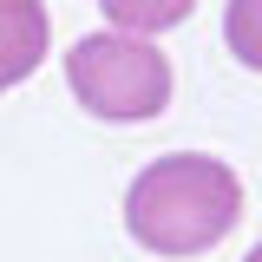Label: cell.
Listing matches in <instances>:
<instances>
[{"label": "cell", "instance_id": "obj_1", "mask_svg": "<svg viewBox=\"0 0 262 262\" xmlns=\"http://www.w3.org/2000/svg\"><path fill=\"white\" fill-rule=\"evenodd\" d=\"M243 216V177L223 158L170 151L151 158L125 190V229L151 256H203Z\"/></svg>", "mask_w": 262, "mask_h": 262}, {"label": "cell", "instance_id": "obj_2", "mask_svg": "<svg viewBox=\"0 0 262 262\" xmlns=\"http://www.w3.org/2000/svg\"><path fill=\"white\" fill-rule=\"evenodd\" d=\"M72 98L105 125H144L170 105V59L138 33H85L66 53Z\"/></svg>", "mask_w": 262, "mask_h": 262}, {"label": "cell", "instance_id": "obj_3", "mask_svg": "<svg viewBox=\"0 0 262 262\" xmlns=\"http://www.w3.org/2000/svg\"><path fill=\"white\" fill-rule=\"evenodd\" d=\"M53 46V20H46V0H0V92H13L20 79L39 72Z\"/></svg>", "mask_w": 262, "mask_h": 262}, {"label": "cell", "instance_id": "obj_4", "mask_svg": "<svg viewBox=\"0 0 262 262\" xmlns=\"http://www.w3.org/2000/svg\"><path fill=\"white\" fill-rule=\"evenodd\" d=\"M98 7H105V20L118 33H138V39L170 33V27H184L196 13V0H98Z\"/></svg>", "mask_w": 262, "mask_h": 262}, {"label": "cell", "instance_id": "obj_5", "mask_svg": "<svg viewBox=\"0 0 262 262\" xmlns=\"http://www.w3.org/2000/svg\"><path fill=\"white\" fill-rule=\"evenodd\" d=\"M223 39L249 72H262V0H229L223 7Z\"/></svg>", "mask_w": 262, "mask_h": 262}, {"label": "cell", "instance_id": "obj_6", "mask_svg": "<svg viewBox=\"0 0 262 262\" xmlns=\"http://www.w3.org/2000/svg\"><path fill=\"white\" fill-rule=\"evenodd\" d=\"M243 262H262V236H256V249H249V256H243Z\"/></svg>", "mask_w": 262, "mask_h": 262}]
</instances>
